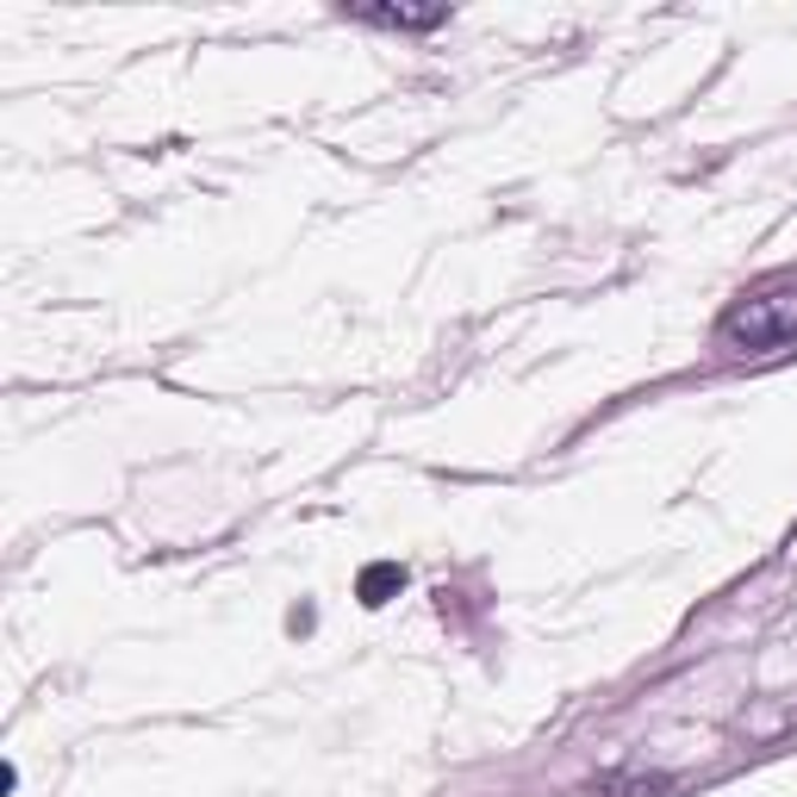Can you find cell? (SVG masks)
Segmentation results:
<instances>
[{"mask_svg": "<svg viewBox=\"0 0 797 797\" xmlns=\"http://www.w3.org/2000/svg\"><path fill=\"white\" fill-rule=\"evenodd\" d=\"M386 586H398V567H374V574L362 579V598H367V605H381Z\"/></svg>", "mask_w": 797, "mask_h": 797, "instance_id": "6da1fadb", "label": "cell"}]
</instances>
